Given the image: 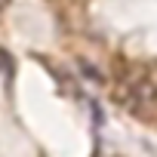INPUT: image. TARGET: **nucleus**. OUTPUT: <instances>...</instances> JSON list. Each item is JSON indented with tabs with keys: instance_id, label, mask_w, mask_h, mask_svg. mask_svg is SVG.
Wrapping results in <instances>:
<instances>
[{
	"instance_id": "1",
	"label": "nucleus",
	"mask_w": 157,
	"mask_h": 157,
	"mask_svg": "<svg viewBox=\"0 0 157 157\" xmlns=\"http://www.w3.org/2000/svg\"><path fill=\"white\" fill-rule=\"evenodd\" d=\"M117 102L123 108H129L136 117H151L157 111V90L151 83H129L123 86V93H117Z\"/></svg>"
},
{
	"instance_id": "2",
	"label": "nucleus",
	"mask_w": 157,
	"mask_h": 157,
	"mask_svg": "<svg viewBox=\"0 0 157 157\" xmlns=\"http://www.w3.org/2000/svg\"><path fill=\"white\" fill-rule=\"evenodd\" d=\"M0 71H3V74H10V71H13V56H10L3 46H0Z\"/></svg>"
}]
</instances>
